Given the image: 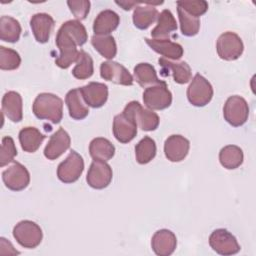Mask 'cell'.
Segmentation results:
<instances>
[{
	"label": "cell",
	"mask_w": 256,
	"mask_h": 256,
	"mask_svg": "<svg viewBox=\"0 0 256 256\" xmlns=\"http://www.w3.org/2000/svg\"><path fill=\"white\" fill-rule=\"evenodd\" d=\"M87 39L86 28L79 20L64 22L56 35L55 42L60 50V55L55 59V64L62 69H67L72 63L76 62L79 55L77 46L84 45Z\"/></svg>",
	"instance_id": "1"
},
{
	"label": "cell",
	"mask_w": 256,
	"mask_h": 256,
	"mask_svg": "<svg viewBox=\"0 0 256 256\" xmlns=\"http://www.w3.org/2000/svg\"><path fill=\"white\" fill-rule=\"evenodd\" d=\"M32 110L38 119L58 124L63 117V101L55 94L40 93L33 102Z\"/></svg>",
	"instance_id": "2"
},
{
	"label": "cell",
	"mask_w": 256,
	"mask_h": 256,
	"mask_svg": "<svg viewBox=\"0 0 256 256\" xmlns=\"http://www.w3.org/2000/svg\"><path fill=\"white\" fill-rule=\"evenodd\" d=\"M13 237L24 248H36L42 241L43 232L38 224L31 220H22L13 228Z\"/></svg>",
	"instance_id": "3"
},
{
	"label": "cell",
	"mask_w": 256,
	"mask_h": 256,
	"mask_svg": "<svg viewBox=\"0 0 256 256\" xmlns=\"http://www.w3.org/2000/svg\"><path fill=\"white\" fill-rule=\"evenodd\" d=\"M223 116L227 123L233 127L242 126L249 116V107L246 100L239 96H230L223 107Z\"/></svg>",
	"instance_id": "4"
},
{
	"label": "cell",
	"mask_w": 256,
	"mask_h": 256,
	"mask_svg": "<svg viewBox=\"0 0 256 256\" xmlns=\"http://www.w3.org/2000/svg\"><path fill=\"white\" fill-rule=\"evenodd\" d=\"M213 97V87L211 83L202 75L196 74L187 88V99L196 107L207 105Z\"/></svg>",
	"instance_id": "5"
},
{
	"label": "cell",
	"mask_w": 256,
	"mask_h": 256,
	"mask_svg": "<svg viewBox=\"0 0 256 256\" xmlns=\"http://www.w3.org/2000/svg\"><path fill=\"white\" fill-rule=\"evenodd\" d=\"M244 50L241 38L234 32L227 31L219 36L216 42V51L218 56L226 61L238 59Z\"/></svg>",
	"instance_id": "6"
},
{
	"label": "cell",
	"mask_w": 256,
	"mask_h": 256,
	"mask_svg": "<svg viewBox=\"0 0 256 256\" xmlns=\"http://www.w3.org/2000/svg\"><path fill=\"white\" fill-rule=\"evenodd\" d=\"M143 102L150 110H163L172 103V93L165 81L147 87L143 92Z\"/></svg>",
	"instance_id": "7"
},
{
	"label": "cell",
	"mask_w": 256,
	"mask_h": 256,
	"mask_svg": "<svg viewBox=\"0 0 256 256\" xmlns=\"http://www.w3.org/2000/svg\"><path fill=\"white\" fill-rule=\"evenodd\" d=\"M84 170V160L80 154L71 150L64 161L57 168L58 179L66 184L76 182Z\"/></svg>",
	"instance_id": "8"
},
{
	"label": "cell",
	"mask_w": 256,
	"mask_h": 256,
	"mask_svg": "<svg viewBox=\"0 0 256 256\" xmlns=\"http://www.w3.org/2000/svg\"><path fill=\"white\" fill-rule=\"evenodd\" d=\"M209 245L216 253L224 256L234 255L240 251V245L235 236L223 228L216 229L210 234Z\"/></svg>",
	"instance_id": "9"
},
{
	"label": "cell",
	"mask_w": 256,
	"mask_h": 256,
	"mask_svg": "<svg viewBox=\"0 0 256 256\" xmlns=\"http://www.w3.org/2000/svg\"><path fill=\"white\" fill-rule=\"evenodd\" d=\"M123 111L130 114L135 119L137 126L144 131H154L159 126L160 119L157 113L150 109H144L138 101L129 102Z\"/></svg>",
	"instance_id": "10"
},
{
	"label": "cell",
	"mask_w": 256,
	"mask_h": 256,
	"mask_svg": "<svg viewBox=\"0 0 256 256\" xmlns=\"http://www.w3.org/2000/svg\"><path fill=\"white\" fill-rule=\"evenodd\" d=\"M2 180L8 189L21 191L29 185L30 174L24 165L13 161L12 164L2 172Z\"/></svg>",
	"instance_id": "11"
},
{
	"label": "cell",
	"mask_w": 256,
	"mask_h": 256,
	"mask_svg": "<svg viewBox=\"0 0 256 256\" xmlns=\"http://www.w3.org/2000/svg\"><path fill=\"white\" fill-rule=\"evenodd\" d=\"M137 127L135 119L125 111L117 114L113 119V135L120 143L132 141L137 134Z\"/></svg>",
	"instance_id": "12"
},
{
	"label": "cell",
	"mask_w": 256,
	"mask_h": 256,
	"mask_svg": "<svg viewBox=\"0 0 256 256\" xmlns=\"http://www.w3.org/2000/svg\"><path fill=\"white\" fill-rule=\"evenodd\" d=\"M112 168L105 161L94 160L87 172L86 181L94 189H104L112 181Z\"/></svg>",
	"instance_id": "13"
},
{
	"label": "cell",
	"mask_w": 256,
	"mask_h": 256,
	"mask_svg": "<svg viewBox=\"0 0 256 256\" xmlns=\"http://www.w3.org/2000/svg\"><path fill=\"white\" fill-rule=\"evenodd\" d=\"M100 76L106 81L124 86H131L134 81L130 72L122 64L112 60L101 63Z\"/></svg>",
	"instance_id": "14"
},
{
	"label": "cell",
	"mask_w": 256,
	"mask_h": 256,
	"mask_svg": "<svg viewBox=\"0 0 256 256\" xmlns=\"http://www.w3.org/2000/svg\"><path fill=\"white\" fill-rule=\"evenodd\" d=\"M189 140L179 134L169 136L164 143L165 156L171 162H180L184 160L189 152Z\"/></svg>",
	"instance_id": "15"
},
{
	"label": "cell",
	"mask_w": 256,
	"mask_h": 256,
	"mask_svg": "<svg viewBox=\"0 0 256 256\" xmlns=\"http://www.w3.org/2000/svg\"><path fill=\"white\" fill-rule=\"evenodd\" d=\"M85 103L92 108L102 107L108 99V86L100 82H90L79 88Z\"/></svg>",
	"instance_id": "16"
},
{
	"label": "cell",
	"mask_w": 256,
	"mask_h": 256,
	"mask_svg": "<svg viewBox=\"0 0 256 256\" xmlns=\"http://www.w3.org/2000/svg\"><path fill=\"white\" fill-rule=\"evenodd\" d=\"M177 246L175 234L168 229H160L154 233L151 238V247L158 256L171 255Z\"/></svg>",
	"instance_id": "17"
},
{
	"label": "cell",
	"mask_w": 256,
	"mask_h": 256,
	"mask_svg": "<svg viewBox=\"0 0 256 256\" xmlns=\"http://www.w3.org/2000/svg\"><path fill=\"white\" fill-rule=\"evenodd\" d=\"M158 63L162 67L161 74L163 75L165 72H167L164 76H168L170 72L173 80L178 84H186L192 78L191 68L185 61L173 62L169 59L162 57L158 59Z\"/></svg>",
	"instance_id": "18"
},
{
	"label": "cell",
	"mask_w": 256,
	"mask_h": 256,
	"mask_svg": "<svg viewBox=\"0 0 256 256\" xmlns=\"http://www.w3.org/2000/svg\"><path fill=\"white\" fill-rule=\"evenodd\" d=\"M71 139L67 131L59 128L49 139L44 148V156L48 160H55L59 158L66 150L69 149Z\"/></svg>",
	"instance_id": "19"
},
{
	"label": "cell",
	"mask_w": 256,
	"mask_h": 256,
	"mask_svg": "<svg viewBox=\"0 0 256 256\" xmlns=\"http://www.w3.org/2000/svg\"><path fill=\"white\" fill-rule=\"evenodd\" d=\"M54 25V19L47 13L34 14L30 19L32 33L36 41L39 43H46L49 40Z\"/></svg>",
	"instance_id": "20"
},
{
	"label": "cell",
	"mask_w": 256,
	"mask_h": 256,
	"mask_svg": "<svg viewBox=\"0 0 256 256\" xmlns=\"http://www.w3.org/2000/svg\"><path fill=\"white\" fill-rule=\"evenodd\" d=\"M163 2H151L146 1L144 6H136L133 11V23L136 28L140 30L147 29L152 23L156 21L158 18V10L155 5H160ZM143 4V2H142Z\"/></svg>",
	"instance_id": "21"
},
{
	"label": "cell",
	"mask_w": 256,
	"mask_h": 256,
	"mask_svg": "<svg viewBox=\"0 0 256 256\" xmlns=\"http://www.w3.org/2000/svg\"><path fill=\"white\" fill-rule=\"evenodd\" d=\"M147 45L156 53L169 60H178L183 56V47L168 39H149L145 38Z\"/></svg>",
	"instance_id": "22"
},
{
	"label": "cell",
	"mask_w": 256,
	"mask_h": 256,
	"mask_svg": "<svg viewBox=\"0 0 256 256\" xmlns=\"http://www.w3.org/2000/svg\"><path fill=\"white\" fill-rule=\"evenodd\" d=\"M120 23L119 15L113 10L106 9L101 11L94 20L93 32L94 35L104 36L109 35L111 32L117 29Z\"/></svg>",
	"instance_id": "23"
},
{
	"label": "cell",
	"mask_w": 256,
	"mask_h": 256,
	"mask_svg": "<svg viewBox=\"0 0 256 256\" xmlns=\"http://www.w3.org/2000/svg\"><path fill=\"white\" fill-rule=\"evenodd\" d=\"M2 112L12 122H20L23 118L22 97L16 91H8L2 98Z\"/></svg>",
	"instance_id": "24"
},
{
	"label": "cell",
	"mask_w": 256,
	"mask_h": 256,
	"mask_svg": "<svg viewBox=\"0 0 256 256\" xmlns=\"http://www.w3.org/2000/svg\"><path fill=\"white\" fill-rule=\"evenodd\" d=\"M65 103L67 105L70 117L75 120H82L89 114L88 106H86L79 88L68 91L65 97Z\"/></svg>",
	"instance_id": "25"
},
{
	"label": "cell",
	"mask_w": 256,
	"mask_h": 256,
	"mask_svg": "<svg viewBox=\"0 0 256 256\" xmlns=\"http://www.w3.org/2000/svg\"><path fill=\"white\" fill-rule=\"evenodd\" d=\"M177 30V23L168 9H164L157 18V25L151 31L152 39H168L169 35Z\"/></svg>",
	"instance_id": "26"
},
{
	"label": "cell",
	"mask_w": 256,
	"mask_h": 256,
	"mask_svg": "<svg viewBox=\"0 0 256 256\" xmlns=\"http://www.w3.org/2000/svg\"><path fill=\"white\" fill-rule=\"evenodd\" d=\"M45 138L46 136L43 135L37 128L31 126L24 127L19 132V142L21 148L28 153L36 152Z\"/></svg>",
	"instance_id": "27"
},
{
	"label": "cell",
	"mask_w": 256,
	"mask_h": 256,
	"mask_svg": "<svg viewBox=\"0 0 256 256\" xmlns=\"http://www.w3.org/2000/svg\"><path fill=\"white\" fill-rule=\"evenodd\" d=\"M89 153L93 160L108 161L115 154L114 145L106 138L96 137L89 144Z\"/></svg>",
	"instance_id": "28"
},
{
	"label": "cell",
	"mask_w": 256,
	"mask_h": 256,
	"mask_svg": "<svg viewBox=\"0 0 256 256\" xmlns=\"http://www.w3.org/2000/svg\"><path fill=\"white\" fill-rule=\"evenodd\" d=\"M243 151L236 145H227L219 152L220 164L229 170L238 168L243 163Z\"/></svg>",
	"instance_id": "29"
},
{
	"label": "cell",
	"mask_w": 256,
	"mask_h": 256,
	"mask_svg": "<svg viewBox=\"0 0 256 256\" xmlns=\"http://www.w3.org/2000/svg\"><path fill=\"white\" fill-rule=\"evenodd\" d=\"M21 25L18 20L11 16H1L0 18V39L5 42L15 43L21 35Z\"/></svg>",
	"instance_id": "30"
},
{
	"label": "cell",
	"mask_w": 256,
	"mask_h": 256,
	"mask_svg": "<svg viewBox=\"0 0 256 256\" xmlns=\"http://www.w3.org/2000/svg\"><path fill=\"white\" fill-rule=\"evenodd\" d=\"M134 78L136 82L144 88L158 84L162 81L158 79L154 66L144 62L139 63L134 67Z\"/></svg>",
	"instance_id": "31"
},
{
	"label": "cell",
	"mask_w": 256,
	"mask_h": 256,
	"mask_svg": "<svg viewBox=\"0 0 256 256\" xmlns=\"http://www.w3.org/2000/svg\"><path fill=\"white\" fill-rule=\"evenodd\" d=\"M91 44L98 53L106 59H113L117 53V45L115 39L111 35L91 37Z\"/></svg>",
	"instance_id": "32"
},
{
	"label": "cell",
	"mask_w": 256,
	"mask_h": 256,
	"mask_svg": "<svg viewBox=\"0 0 256 256\" xmlns=\"http://www.w3.org/2000/svg\"><path fill=\"white\" fill-rule=\"evenodd\" d=\"M156 144L155 141L149 137L145 136L142 138L135 146V157L139 164H147L156 155Z\"/></svg>",
	"instance_id": "33"
},
{
	"label": "cell",
	"mask_w": 256,
	"mask_h": 256,
	"mask_svg": "<svg viewBox=\"0 0 256 256\" xmlns=\"http://www.w3.org/2000/svg\"><path fill=\"white\" fill-rule=\"evenodd\" d=\"M94 72V65L91 56L84 50L79 51L75 67L72 69V75L79 80L90 78Z\"/></svg>",
	"instance_id": "34"
},
{
	"label": "cell",
	"mask_w": 256,
	"mask_h": 256,
	"mask_svg": "<svg viewBox=\"0 0 256 256\" xmlns=\"http://www.w3.org/2000/svg\"><path fill=\"white\" fill-rule=\"evenodd\" d=\"M178 18L180 22V29L181 33L184 36L192 37L195 36L200 29V20L197 17H194L184 11L182 8L177 6Z\"/></svg>",
	"instance_id": "35"
},
{
	"label": "cell",
	"mask_w": 256,
	"mask_h": 256,
	"mask_svg": "<svg viewBox=\"0 0 256 256\" xmlns=\"http://www.w3.org/2000/svg\"><path fill=\"white\" fill-rule=\"evenodd\" d=\"M21 64L19 53L13 49L0 46V69L15 70Z\"/></svg>",
	"instance_id": "36"
},
{
	"label": "cell",
	"mask_w": 256,
	"mask_h": 256,
	"mask_svg": "<svg viewBox=\"0 0 256 256\" xmlns=\"http://www.w3.org/2000/svg\"><path fill=\"white\" fill-rule=\"evenodd\" d=\"M16 155L17 149L15 147L14 140L10 136L3 137L0 151V166L4 167L10 162H13V159Z\"/></svg>",
	"instance_id": "37"
},
{
	"label": "cell",
	"mask_w": 256,
	"mask_h": 256,
	"mask_svg": "<svg viewBox=\"0 0 256 256\" xmlns=\"http://www.w3.org/2000/svg\"><path fill=\"white\" fill-rule=\"evenodd\" d=\"M177 6L182 8L188 14L199 18V16L206 13L208 10V3L204 0L194 1H177Z\"/></svg>",
	"instance_id": "38"
},
{
	"label": "cell",
	"mask_w": 256,
	"mask_h": 256,
	"mask_svg": "<svg viewBox=\"0 0 256 256\" xmlns=\"http://www.w3.org/2000/svg\"><path fill=\"white\" fill-rule=\"evenodd\" d=\"M67 5L72 14L79 20L85 19L90 11V1L87 0H69Z\"/></svg>",
	"instance_id": "39"
},
{
	"label": "cell",
	"mask_w": 256,
	"mask_h": 256,
	"mask_svg": "<svg viewBox=\"0 0 256 256\" xmlns=\"http://www.w3.org/2000/svg\"><path fill=\"white\" fill-rule=\"evenodd\" d=\"M142 2L143 1H139V2H136V1H116V4L121 6L124 10H130L134 6L136 7L140 4H142Z\"/></svg>",
	"instance_id": "40"
}]
</instances>
